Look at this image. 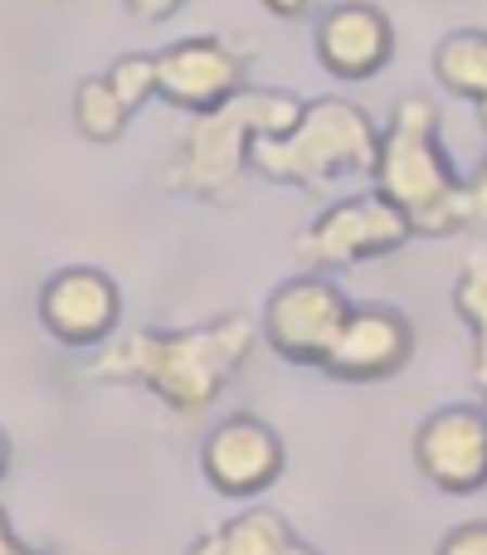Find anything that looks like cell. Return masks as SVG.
Wrapping results in <instances>:
<instances>
[{
    "label": "cell",
    "mask_w": 487,
    "mask_h": 555,
    "mask_svg": "<svg viewBox=\"0 0 487 555\" xmlns=\"http://www.w3.org/2000/svg\"><path fill=\"white\" fill-rule=\"evenodd\" d=\"M258 332H264L258 317L244 307L210 317V322L181 326V332L137 326V332H117L107 346H98L88 375L117 385H146L176 414H201L240 375L248 351L258 346Z\"/></svg>",
    "instance_id": "6da1fadb"
},
{
    "label": "cell",
    "mask_w": 487,
    "mask_h": 555,
    "mask_svg": "<svg viewBox=\"0 0 487 555\" xmlns=\"http://www.w3.org/2000/svg\"><path fill=\"white\" fill-rule=\"evenodd\" d=\"M375 195L405 215L420 240H449L469 230V176L449 162L439 142V107L430 98H400L390 122L381 127L375 152Z\"/></svg>",
    "instance_id": "7a4b0ae2"
},
{
    "label": "cell",
    "mask_w": 487,
    "mask_h": 555,
    "mask_svg": "<svg viewBox=\"0 0 487 555\" xmlns=\"http://www.w3.org/2000/svg\"><path fill=\"white\" fill-rule=\"evenodd\" d=\"M303 98L287 88H244L210 117H195L185 137L176 142L162 181L176 195H191L205 205H240L244 171L258 142L283 137L303 117Z\"/></svg>",
    "instance_id": "3957f363"
},
{
    "label": "cell",
    "mask_w": 487,
    "mask_h": 555,
    "mask_svg": "<svg viewBox=\"0 0 487 555\" xmlns=\"http://www.w3.org/2000/svg\"><path fill=\"white\" fill-rule=\"evenodd\" d=\"M375 152H381V132L351 98H312L293 132L258 142L248 166L278 185L322 195L342 176H371Z\"/></svg>",
    "instance_id": "277c9868"
},
{
    "label": "cell",
    "mask_w": 487,
    "mask_h": 555,
    "mask_svg": "<svg viewBox=\"0 0 487 555\" xmlns=\"http://www.w3.org/2000/svg\"><path fill=\"white\" fill-rule=\"evenodd\" d=\"M410 240L414 230L405 224V215L390 201H381L375 191H366V195H342V201L326 205L293 240V254L312 273H336V269H356L366 259H385V254L405 249Z\"/></svg>",
    "instance_id": "5b68a950"
},
{
    "label": "cell",
    "mask_w": 487,
    "mask_h": 555,
    "mask_svg": "<svg viewBox=\"0 0 487 555\" xmlns=\"http://www.w3.org/2000/svg\"><path fill=\"white\" fill-rule=\"evenodd\" d=\"M351 312H356V302L342 293V283H332L326 273H297L268 293L264 322L258 326H264V341L283 361L322 371L342 326L351 322Z\"/></svg>",
    "instance_id": "8992f818"
},
{
    "label": "cell",
    "mask_w": 487,
    "mask_h": 555,
    "mask_svg": "<svg viewBox=\"0 0 487 555\" xmlns=\"http://www.w3.org/2000/svg\"><path fill=\"white\" fill-rule=\"evenodd\" d=\"M414 468L449 498H473L487 488V410L444 404L414 429Z\"/></svg>",
    "instance_id": "52a82bcc"
},
{
    "label": "cell",
    "mask_w": 487,
    "mask_h": 555,
    "mask_svg": "<svg viewBox=\"0 0 487 555\" xmlns=\"http://www.w3.org/2000/svg\"><path fill=\"white\" fill-rule=\"evenodd\" d=\"M244 93V59L220 35H191L156 49V98L191 117H210Z\"/></svg>",
    "instance_id": "ba28073f"
},
{
    "label": "cell",
    "mask_w": 487,
    "mask_h": 555,
    "mask_svg": "<svg viewBox=\"0 0 487 555\" xmlns=\"http://www.w3.org/2000/svg\"><path fill=\"white\" fill-rule=\"evenodd\" d=\"M39 326L64 346H107L117 336V317H123V293L103 269L93 263H74L44 278L39 287Z\"/></svg>",
    "instance_id": "9c48e42d"
},
{
    "label": "cell",
    "mask_w": 487,
    "mask_h": 555,
    "mask_svg": "<svg viewBox=\"0 0 487 555\" xmlns=\"http://www.w3.org/2000/svg\"><path fill=\"white\" fill-rule=\"evenodd\" d=\"M201 473L220 498H258L283 473V439L258 414H225L201 443Z\"/></svg>",
    "instance_id": "30bf717a"
},
{
    "label": "cell",
    "mask_w": 487,
    "mask_h": 555,
    "mask_svg": "<svg viewBox=\"0 0 487 555\" xmlns=\"http://www.w3.org/2000/svg\"><path fill=\"white\" fill-rule=\"evenodd\" d=\"M414 356V322L400 307H356L351 322L342 326L332 356H326L322 375L342 385H375V380H395Z\"/></svg>",
    "instance_id": "8fae6325"
},
{
    "label": "cell",
    "mask_w": 487,
    "mask_h": 555,
    "mask_svg": "<svg viewBox=\"0 0 487 555\" xmlns=\"http://www.w3.org/2000/svg\"><path fill=\"white\" fill-rule=\"evenodd\" d=\"M312 54L342 83H366L395 54V25L371 0H336L312 29Z\"/></svg>",
    "instance_id": "7c38bea8"
},
{
    "label": "cell",
    "mask_w": 487,
    "mask_h": 555,
    "mask_svg": "<svg viewBox=\"0 0 487 555\" xmlns=\"http://www.w3.org/2000/svg\"><path fill=\"white\" fill-rule=\"evenodd\" d=\"M152 93H156V54H117L103 74H88L74 88L78 132L98 146H113Z\"/></svg>",
    "instance_id": "4fadbf2b"
},
{
    "label": "cell",
    "mask_w": 487,
    "mask_h": 555,
    "mask_svg": "<svg viewBox=\"0 0 487 555\" xmlns=\"http://www.w3.org/2000/svg\"><path fill=\"white\" fill-rule=\"evenodd\" d=\"M185 555H322L317 546H307L283 512L273 507H248L240 517H230L225 527L205 531Z\"/></svg>",
    "instance_id": "5bb4252c"
},
{
    "label": "cell",
    "mask_w": 487,
    "mask_h": 555,
    "mask_svg": "<svg viewBox=\"0 0 487 555\" xmlns=\"http://www.w3.org/2000/svg\"><path fill=\"white\" fill-rule=\"evenodd\" d=\"M434 78L444 93L469 98L487 127V29H453L434 44Z\"/></svg>",
    "instance_id": "9a60e30c"
},
{
    "label": "cell",
    "mask_w": 487,
    "mask_h": 555,
    "mask_svg": "<svg viewBox=\"0 0 487 555\" xmlns=\"http://www.w3.org/2000/svg\"><path fill=\"white\" fill-rule=\"evenodd\" d=\"M453 312L473 332V380H478L483 410H487V254H473L469 269L453 283Z\"/></svg>",
    "instance_id": "2e32d148"
},
{
    "label": "cell",
    "mask_w": 487,
    "mask_h": 555,
    "mask_svg": "<svg viewBox=\"0 0 487 555\" xmlns=\"http://www.w3.org/2000/svg\"><path fill=\"white\" fill-rule=\"evenodd\" d=\"M434 555H487V521H463V527H453Z\"/></svg>",
    "instance_id": "e0dca14e"
},
{
    "label": "cell",
    "mask_w": 487,
    "mask_h": 555,
    "mask_svg": "<svg viewBox=\"0 0 487 555\" xmlns=\"http://www.w3.org/2000/svg\"><path fill=\"white\" fill-rule=\"evenodd\" d=\"M469 215H473V224L487 230V156L473 166V176H469Z\"/></svg>",
    "instance_id": "ac0fdd59"
},
{
    "label": "cell",
    "mask_w": 487,
    "mask_h": 555,
    "mask_svg": "<svg viewBox=\"0 0 487 555\" xmlns=\"http://www.w3.org/2000/svg\"><path fill=\"white\" fill-rule=\"evenodd\" d=\"M127 10H132L137 20H146V25H162V20H171L176 10L185 5V0H123Z\"/></svg>",
    "instance_id": "d6986e66"
},
{
    "label": "cell",
    "mask_w": 487,
    "mask_h": 555,
    "mask_svg": "<svg viewBox=\"0 0 487 555\" xmlns=\"http://www.w3.org/2000/svg\"><path fill=\"white\" fill-rule=\"evenodd\" d=\"M258 5H264L268 15H278V20H297V15H307L317 0H258Z\"/></svg>",
    "instance_id": "ffe728a7"
},
{
    "label": "cell",
    "mask_w": 487,
    "mask_h": 555,
    "mask_svg": "<svg viewBox=\"0 0 487 555\" xmlns=\"http://www.w3.org/2000/svg\"><path fill=\"white\" fill-rule=\"evenodd\" d=\"M0 555H39V551H29L25 541L10 531V521H5V512H0Z\"/></svg>",
    "instance_id": "44dd1931"
},
{
    "label": "cell",
    "mask_w": 487,
    "mask_h": 555,
    "mask_svg": "<svg viewBox=\"0 0 487 555\" xmlns=\"http://www.w3.org/2000/svg\"><path fill=\"white\" fill-rule=\"evenodd\" d=\"M5 468H10V439H5V429H0V478H5Z\"/></svg>",
    "instance_id": "7402d4cb"
}]
</instances>
